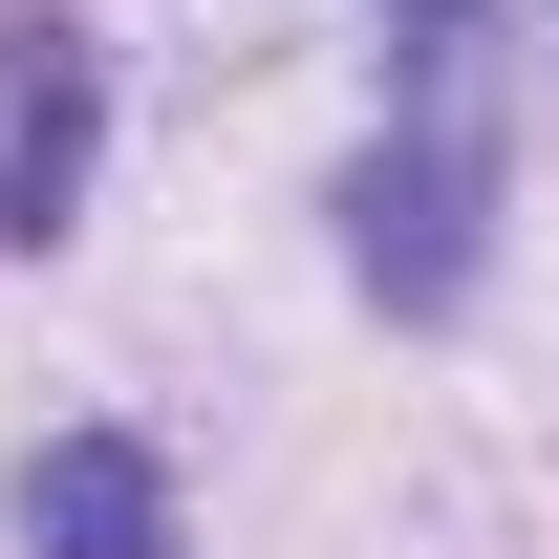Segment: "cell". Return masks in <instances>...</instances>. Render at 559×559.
I'll use <instances>...</instances> for the list:
<instances>
[{"label": "cell", "mask_w": 559, "mask_h": 559, "mask_svg": "<svg viewBox=\"0 0 559 559\" xmlns=\"http://www.w3.org/2000/svg\"><path fill=\"white\" fill-rule=\"evenodd\" d=\"M86 151H108V66H86V22H0V237H22V259L86 215Z\"/></svg>", "instance_id": "cell-2"}, {"label": "cell", "mask_w": 559, "mask_h": 559, "mask_svg": "<svg viewBox=\"0 0 559 559\" xmlns=\"http://www.w3.org/2000/svg\"><path fill=\"white\" fill-rule=\"evenodd\" d=\"M474 22L495 0H388V86H474Z\"/></svg>", "instance_id": "cell-4"}, {"label": "cell", "mask_w": 559, "mask_h": 559, "mask_svg": "<svg viewBox=\"0 0 559 559\" xmlns=\"http://www.w3.org/2000/svg\"><path fill=\"white\" fill-rule=\"evenodd\" d=\"M474 259H495V130H474V86H388V151L345 173V280L388 323H452Z\"/></svg>", "instance_id": "cell-1"}, {"label": "cell", "mask_w": 559, "mask_h": 559, "mask_svg": "<svg viewBox=\"0 0 559 559\" xmlns=\"http://www.w3.org/2000/svg\"><path fill=\"white\" fill-rule=\"evenodd\" d=\"M22 559H194L173 538V452L151 430H44L22 452Z\"/></svg>", "instance_id": "cell-3"}]
</instances>
